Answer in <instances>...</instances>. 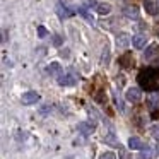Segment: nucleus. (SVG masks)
<instances>
[{
  "label": "nucleus",
  "instance_id": "1",
  "mask_svg": "<svg viewBox=\"0 0 159 159\" xmlns=\"http://www.w3.org/2000/svg\"><path fill=\"white\" fill-rule=\"evenodd\" d=\"M139 86L145 91H159V69H144L137 77Z\"/></svg>",
  "mask_w": 159,
  "mask_h": 159
},
{
  "label": "nucleus",
  "instance_id": "2",
  "mask_svg": "<svg viewBox=\"0 0 159 159\" xmlns=\"http://www.w3.org/2000/svg\"><path fill=\"white\" fill-rule=\"evenodd\" d=\"M77 79H79V75H77V72L74 69H69L67 72H62L58 74V84L60 86H74V84L77 82Z\"/></svg>",
  "mask_w": 159,
  "mask_h": 159
},
{
  "label": "nucleus",
  "instance_id": "3",
  "mask_svg": "<svg viewBox=\"0 0 159 159\" xmlns=\"http://www.w3.org/2000/svg\"><path fill=\"white\" fill-rule=\"evenodd\" d=\"M39 99H41V96H39L36 91H26V93L21 96V103L26 104V106H29V104H36Z\"/></svg>",
  "mask_w": 159,
  "mask_h": 159
},
{
  "label": "nucleus",
  "instance_id": "4",
  "mask_svg": "<svg viewBox=\"0 0 159 159\" xmlns=\"http://www.w3.org/2000/svg\"><path fill=\"white\" fill-rule=\"evenodd\" d=\"M125 99L130 101V103H139V101L142 99L140 87H128L127 93H125Z\"/></svg>",
  "mask_w": 159,
  "mask_h": 159
},
{
  "label": "nucleus",
  "instance_id": "5",
  "mask_svg": "<svg viewBox=\"0 0 159 159\" xmlns=\"http://www.w3.org/2000/svg\"><path fill=\"white\" fill-rule=\"evenodd\" d=\"M147 103H149V110L156 111L159 110V93L157 91H152L151 94L147 96Z\"/></svg>",
  "mask_w": 159,
  "mask_h": 159
},
{
  "label": "nucleus",
  "instance_id": "6",
  "mask_svg": "<svg viewBox=\"0 0 159 159\" xmlns=\"http://www.w3.org/2000/svg\"><path fill=\"white\" fill-rule=\"evenodd\" d=\"M77 130L79 132H82L84 135H91V134H94V130H96V125L94 123H86V121H80V123H77Z\"/></svg>",
  "mask_w": 159,
  "mask_h": 159
},
{
  "label": "nucleus",
  "instance_id": "7",
  "mask_svg": "<svg viewBox=\"0 0 159 159\" xmlns=\"http://www.w3.org/2000/svg\"><path fill=\"white\" fill-rule=\"evenodd\" d=\"M144 9L147 14L151 16H157L159 14V5L156 4L154 0H144Z\"/></svg>",
  "mask_w": 159,
  "mask_h": 159
},
{
  "label": "nucleus",
  "instance_id": "8",
  "mask_svg": "<svg viewBox=\"0 0 159 159\" xmlns=\"http://www.w3.org/2000/svg\"><path fill=\"white\" fill-rule=\"evenodd\" d=\"M132 45H134L137 50H142L145 45H147V36L145 34H135L134 38H132Z\"/></svg>",
  "mask_w": 159,
  "mask_h": 159
},
{
  "label": "nucleus",
  "instance_id": "9",
  "mask_svg": "<svg viewBox=\"0 0 159 159\" xmlns=\"http://www.w3.org/2000/svg\"><path fill=\"white\" fill-rule=\"evenodd\" d=\"M123 16L128 19H134V21H137L139 19V9L135 7V5H127V7L123 9Z\"/></svg>",
  "mask_w": 159,
  "mask_h": 159
},
{
  "label": "nucleus",
  "instance_id": "10",
  "mask_svg": "<svg viewBox=\"0 0 159 159\" xmlns=\"http://www.w3.org/2000/svg\"><path fill=\"white\" fill-rule=\"evenodd\" d=\"M128 147L134 149V151H140V149H144V142H142L140 137H130L128 139Z\"/></svg>",
  "mask_w": 159,
  "mask_h": 159
},
{
  "label": "nucleus",
  "instance_id": "11",
  "mask_svg": "<svg viewBox=\"0 0 159 159\" xmlns=\"http://www.w3.org/2000/svg\"><path fill=\"white\" fill-rule=\"evenodd\" d=\"M57 14H58L60 19H69L70 16H72V12H70L62 2H58V4H57Z\"/></svg>",
  "mask_w": 159,
  "mask_h": 159
},
{
  "label": "nucleus",
  "instance_id": "12",
  "mask_svg": "<svg viewBox=\"0 0 159 159\" xmlns=\"http://www.w3.org/2000/svg\"><path fill=\"white\" fill-rule=\"evenodd\" d=\"M128 43H130V34H127V33H120V34L116 36V45L120 46V48L128 46Z\"/></svg>",
  "mask_w": 159,
  "mask_h": 159
},
{
  "label": "nucleus",
  "instance_id": "13",
  "mask_svg": "<svg viewBox=\"0 0 159 159\" xmlns=\"http://www.w3.org/2000/svg\"><path fill=\"white\" fill-rule=\"evenodd\" d=\"M46 72H48L50 75H57V74H62V67H60V63L53 62V63H50V65H48Z\"/></svg>",
  "mask_w": 159,
  "mask_h": 159
},
{
  "label": "nucleus",
  "instance_id": "14",
  "mask_svg": "<svg viewBox=\"0 0 159 159\" xmlns=\"http://www.w3.org/2000/svg\"><path fill=\"white\" fill-rule=\"evenodd\" d=\"M96 11H98V14L106 16V14H110V12H111V5L110 4H98L96 5Z\"/></svg>",
  "mask_w": 159,
  "mask_h": 159
},
{
  "label": "nucleus",
  "instance_id": "15",
  "mask_svg": "<svg viewBox=\"0 0 159 159\" xmlns=\"http://www.w3.org/2000/svg\"><path fill=\"white\" fill-rule=\"evenodd\" d=\"M79 14L82 16V17L86 19V21L89 22V24H94V17H93V16H91L87 11H86V7H80V9H79Z\"/></svg>",
  "mask_w": 159,
  "mask_h": 159
},
{
  "label": "nucleus",
  "instance_id": "16",
  "mask_svg": "<svg viewBox=\"0 0 159 159\" xmlns=\"http://www.w3.org/2000/svg\"><path fill=\"white\" fill-rule=\"evenodd\" d=\"M101 63H103V65H108V63H110V48H108V46H104V50H103Z\"/></svg>",
  "mask_w": 159,
  "mask_h": 159
},
{
  "label": "nucleus",
  "instance_id": "17",
  "mask_svg": "<svg viewBox=\"0 0 159 159\" xmlns=\"http://www.w3.org/2000/svg\"><path fill=\"white\" fill-rule=\"evenodd\" d=\"M139 159H152V149H149V147L140 149V157Z\"/></svg>",
  "mask_w": 159,
  "mask_h": 159
},
{
  "label": "nucleus",
  "instance_id": "18",
  "mask_svg": "<svg viewBox=\"0 0 159 159\" xmlns=\"http://www.w3.org/2000/svg\"><path fill=\"white\" fill-rule=\"evenodd\" d=\"M120 63H121V67H128L132 63V55L130 53H127V55H123L120 58Z\"/></svg>",
  "mask_w": 159,
  "mask_h": 159
},
{
  "label": "nucleus",
  "instance_id": "19",
  "mask_svg": "<svg viewBox=\"0 0 159 159\" xmlns=\"http://www.w3.org/2000/svg\"><path fill=\"white\" fill-rule=\"evenodd\" d=\"M156 52H157V48H156V45H151V46H149V50L144 53V58H147V60H149V58H151V57L154 55Z\"/></svg>",
  "mask_w": 159,
  "mask_h": 159
},
{
  "label": "nucleus",
  "instance_id": "20",
  "mask_svg": "<svg viewBox=\"0 0 159 159\" xmlns=\"http://www.w3.org/2000/svg\"><path fill=\"white\" fill-rule=\"evenodd\" d=\"M151 134H152V137H154V139H157V140H159V121L151 127Z\"/></svg>",
  "mask_w": 159,
  "mask_h": 159
},
{
  "label": "nucleus",
  "instance_id": "21",
  "mask_svg": "<svg viewBox=\"0 0 159 159\" xmlns=\"http://www.w3.org/2000/svg\"><path fill=\"white\" fill-rule=\"evenodd\" d=\"M99 159H116V156H115V152L108 151V152H103V154L99 156Z\"/></svg>",
  "mask_w": 159,
  "mask_h": 159
},
{
  "label": "nucleus",
  "instance_id": "22",
  "mask_svg": "<svg viewBox=\"0 0 159 159\" xmlns=\"http://www.w3.org/2000/svg\"><path fill=\"white\" fill-rule=\"evenodd\" d=\"M38 36L39 38H46L48 36V31H46L45 26H38Z\"/></svg>",
  "mask_w": 159,
  "mask_h": 159
},
{
  "label": "nucleus",
  "instance_id": "23",
  "mask_svg": "<svg viewBox=\"0 0 159 159\" xmlns=\"http://www.w3.org/2000/svg\"><path fill=\"white\" fill-rule=\"evenodd\" d=\"M53 45L60 46V45H62V38H60V36H53Z\"/></svg>",
  "mask_w": 159,
  "mask_h": 159
},
{
  "label": "nucleus",
  "instance_id": "24",
  "mask_svg": "<svg viewBox=\"0 0 159 159\" xmlns=\"http://www.w3.org/2000/svg\"><path fill=\"white\" fill-rule=\"evenodd\" d=\"M84 5L86 7H93V5H98V4H96V0H84Z\"/></svg>",
  "mask_w": 159,
  "mask_h": 159
},
{
  "label": "nucleus",
  "instance_id": "25",
  "mask_svg": "<svg viewBox=\"0 0 159 159\" xmlns=\"http://www.w3.org/2000/svg\"><path fill=\"white\" fill-rule=\"evenodd\" d=\"M157 154H159V144H157Z\"/></svg>",
  "mask_w": 159,
  "mask_h": 159
}]
</instances>
